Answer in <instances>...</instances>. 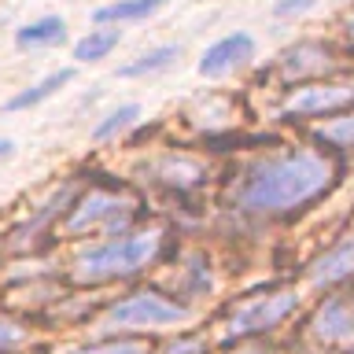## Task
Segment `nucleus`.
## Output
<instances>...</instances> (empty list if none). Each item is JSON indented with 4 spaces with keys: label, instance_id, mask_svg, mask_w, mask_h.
Instances as JSON below:
<instances>
[{
    "label": "nucleus",
    "instance_id": "1",
    "mask_svg": "<svg viewBox=\"0 0 354 354\" xmlns=\"http://www.w3.org/2000/svg\"><path fill=\"white\" fill-rule=\"evenodd\" d=\"M336 185V166L325 155L299 148L251 162L232 185V203L248 214H292Z\"/></svg>",
    "mask_w": 354,
    "mask_h": 354
},
{
    "label": "nucleus",
    "instance_id": "2",
    "mask_svg": "<svg viewBox=\"0 0 354 354\" xmlns=\"http://www.w3.org/2000/svg\"><path fill=\"white\" fill-rule=\"evenodd\" d=\"M162 248V232L148 229V232H129V236H115L100 248L85 251L74 266V277L82 284H104V281H122V277H133L148 266Z\"/></svg>",
    "mask_w": 354,
    "mask_h": 354
},
{
    "label": "nucleus",
    "instance_id": "3",
    "mask_svg": "<svg viewBox=\"0 0 354 354\" xmlns=\"http://www.w3.org/2000/svg\"><path fill=\"white\" fill-rule=\"evenodd\" d=\"M133 218H137V203L129 196L115 192V188H93V192L82 196L71 207V218H66L63 232L66 236H82V232H107V236H115Z\"/></svg>",
    "mask_w": 354,
    "mask_h": 354
},
{
    "label": "nucleus",
    "instance_id": "4",
    "mask_svg": "<svg viewBox=\"0 0 354 354\" xmlns=\"http://www.w3.org/2000/svg\"><path fill=\"white\" fill-rule=\"evenodd\" d=\"M188 310L174 299H166L159 292H133L118 303H111L100 317V328L118 332V328H166L185 321Z\"/></svg>",
    "mask_w": 354,
    "mask_h": 354
},
{
    "label": "nucleus",
    "instance_id": "5",
    "mask_svg": "<svg viewBox=\"0 0 354 354\" xmlns=\"http://www.w3.org/2000/svg\"><path fill=\"white\" fill-rule=\"evenodd\" d=\"M299 306L295 292H273V295H254L248 303H240L225 321V336L229 339H243L254 336V332H270Z\"/></svg>",
    "mask_w": 354,
    "mask_h": 354
},
{
    "label": "nucleus",
    "instance_id": "6",
    "mask_svg": "<svg viewBox=\"0 0 354 354\" xmlns=\"http://www.w3.org/2000/svg\"><path fill=\"white\" fill-rule=\"evenodd\" d=\"M354 104V85H295L284 96L281 111L295 118H310V115H336V111Z\"/></svg>",
    "mask_w": 354,
    "mask_h": 354
},
{
    "label": "nucleus",
    "instance_id": "7",
    "mask_svg": "<svg viewBox=\"0 0 354 354\" xmlns=\"http://www.w3.org/2000/svg\"><path fill=\"white\" fill-rule=\"evenodd\" d=\"M339 71V59L332 55L325 44L317 41H306V44H295L281 55V74L288 82H306V77H328Z\"/></svg>",
    "mask_w": 354,
    "mask_h": 354
},
{
    "label": "nucleus",
    "instance_id": "8",
    "mask_svg": "<svg viewBox=\"0 0 354 354\" xmlns=\"http://www.w3.org/2000/svg\"><path fill=\"white\" fill-rule=\"evenodd\" d=\"M310 332H314L321 343H328V347L354 351V306L347 299H328V303H321Z\"/></svg>",
    "mask_w": 354,
    "mask_h": 354
},
{
    "label": "nucleus",
    "instance_id": "9",
    "mask_svg": "<svg viewBox=\"0 0 354 354\" xmlns=\"http://www.w3.org/2000/svg\"><path fill=\"white\" fill-rule=\"evenodd\" d=\"M251 55H254V37H251V33H243V30L229 33V37L214 41L203 52V59H199V74H203V77H221V74L243 66Z\"/></svg>",
    "mask_w": 354,
    "mask_h": 354
},
{
    "label": "nucleus",
    "instance_id": "10",
    "mask_svg": "<svg viewBox=\"0 0 354 354\" xmlns=\"http://www.w3.org/2000/svg\"><path fill=\"white\" fill-rule=\"evenodd\" d=\"M351 273H354V236L343 240L339 248H332L328 254H321L314 262V270H310V281L314 284H336Z\"/></svg>",
    "mask_w": 354,
    "mask_h": 354
},
{
    "label": "nucleus",
    "instance_id": "11",
    "mask_svg": "<svg viewBox=\"0 0 354 354\" xmlns=\"http://www.w3.org/2000/svg\"><path fill=\"white\" fill-rule=\"evenodd\" d=\"M74 82V71L71 66H63V71H55V74H48V77H41L37 85H30V88H22V93H15L4 104V111H26V107H37V104H44L48 96H55L63 85H71Z\"/></svg>",
    "mask_w": 354,
    "mask_h": 354
},
{
    "label": "nucleus",
    "instance_id": "12",
    "mask_svg": "<svg viewBox=\"0 0 354 354\" xmlns=\"http://www.w3.org/2000/svg\"><path fill=\"white\" fill-rule=\"evenodd\" d=\"M63 37H66V22L59 15H44V19L26 22L15 33V44L19 48H48V44H59Z\"/></svg>",
    "mask_w": 354,
    "mask_h": 354
},
{
    "label": "nucleus",
    "instance_id": "13",
    "mask_svg": "<svg viewBox=\"0 0 354 354\" xmlns=\"http://www.w3.org/2000/svg\"><path fill=\"white\" fill-rule=\"evenodd\" d=\"M155 174L174 188H192L203 181V162L188 159V155H166L162 162H155Z\"/></svg>",
    "mask_w": 354,
    "mask_h": 354
},
{
    "label": "nucleus",
    "instance_id": "14",
    "mask_svg": "<svg viewBox=\"0 0 354 354\" xmlns=\"http://www.w3.org/2000/svg\"><path fill=\"white\" fill-rule=\"evenodd\" d=\"M118 41H122V33H118V30H107V26L88 30L85 37L74 44V59H77V63H96V59H107V55L118 48Z\"/></svg>",
    "mask_w": 354,
    "mask_h": 354
},
{
    "label": "nucleus",
    "instance_id": "15",
    "mask_svg": "<svg viewBox=\"0 0 354 354\" xmlns=\"http://www.w3.org/2000/svg\"><path fill=\"white\" fill-rule=\"evenodd\" d=\"M166 4V0H115V4H104L96 11V22H137L155 15Z\"/></svg>",
    "mask_w": 354,
    "mask_h": 354
},
{
    "label": "nucleus",
    "instance_id": "16",
    "mask_svg": "<svg viewBox=\"0 0 354 354\" xmlns=\"http://www.w3.org/2000/svg\"><path fill=\"white\" fill-rule=\"evenodd\" d=\"M177 44H162V48H151V52H144V55H137L133 63H126L118 71V77H144V74H155V71H166L174 59H177Z\"/></svg>",
    "mask_w": 354,
    "mask_h": 354
},
{
    "label": "nucleus",
    "instance_id": "17",
    "mask_svg": "<svg viewBox=\"0 0 354 354\" xmlns=\"http://www.w3.org/2000/svg\"><path fill=\"white\" fill-rule=\"evenodd\" d=\"M137 118H140V107H137V104H126V107L111 111V115L93 129V137H96V140H107V137H115V133H122L126 126H133Z\"/></svg>",
    "mask_w": 354,
    "mask_h": 354
},
{
    "label": "nucleus",
    "instance_id": "18",
    "mask_svg": "<svg viewBox=\"0 0 354 354\" xmlns=\"http://www.w3.org/2000/svg\"><path fill=\"white\" fill-rule=\"evenodd\" d=\"M317 140H328V144H336V148H354V111L351 115L332 118L328 126H321Z\"/></svg>",
    "mask_w": 354,
    "mask_h": 354
},
{
    "label": "nucleus",
    "instance_id": "19",
    "mask_svg": "<svg viewBox=\"0 0 354 354\" xmlns=\"http://www.w3.org/2000/svg\"><path fill=\"white\" fill-rule=\"evenodd\" d=\"M63 354H148L144 339H107V343H93V347H74Z\"/></svg>",
    "mask_w": 354,
    "mask_h": 354
},
{
    "label": "nucleus",
    "instance_id": "20",
    "mask_svg": "<svg viewBox=\"0 0 354 354\" xmlns=\"http://www.w3.org/2000/svg\"><path fill=\"white\" fill-rule=\"evenodd\" d=\"M30 332L19 325V321H11V317H0V354H8V351H15L26 343Z\"/></svg>",
    "mask_w": 354,
    "mask_h": 354
},
{
    "label": "nucleus",
    "instance_id": "21",
    "mask_svg": "<svg viewBox=\"0 0 354 354\" xmlns=\"http://www.w3.org/2000/svg\"><path fill=\"white\" fill-rule=\"evenodd\" d=\"M210 288V273H207V266L203 262H192V266H185V292L188 295H199V292H207Z\"/></svg>",
    "mask_w": 354,
    "mask_h": 354
},
{
    "label": "nucleus",
    "instance_id": "22",
    "mask_svg": "<svg viewBox=\"0 0 354 354\" xmlns=\"http://www.w3.org/2000/svg\"><path fill=\"white\" fill-rule=\"evenodd\" d=\"M317 0H277L273 4V15L277 19H292V15H303V11H310Z\"/></svg>",
    "mask_w": 354,
    "mask_h": 354
},
{
    "label": "nucleus",
    "instance_id": "23",
    "mask_svg": "<svg viewBox=\"0 0 354 354\" xmlns=\"http://www.w3.org/2000/svg\"><path fill=\"white\" fill-rule=\"evenodd\" d=\"M203 351H207L203 339H181V343H174L166 354H203Z\"/></svg>",
    "mask_w": 354,
    "mask_h": 354
},
{
    "label": "nucleus",
    "instance_id": "24",
    "mask_svg": "<svg viewBox=\"0 0 354 354\" xmlns=\"http://www.w3.org/2000/svg\"><path fill=\"white\" fill-rule=\"evenodd\" d=\"M343 30H347V37L354 41V8L347 11V19H343Z\"/></svg>",
    "mask_w": 354,
    "mask_h": 354
},
{
    "label": "nucleus",
    "instance_id": "25",
    "mask_svg": "<svg viewBox=\"0 0 354 354\" xmlns=\"http://www.w3.org/2000/svg\"><path fill=\"white\" fill-rule=\"evenodd\" d=\"M11 151H15V144H11L8 137H0V159H8Z\"/></svg>",
    "mask_w": 354,
    "mask_h": 354
}]
</instances>
